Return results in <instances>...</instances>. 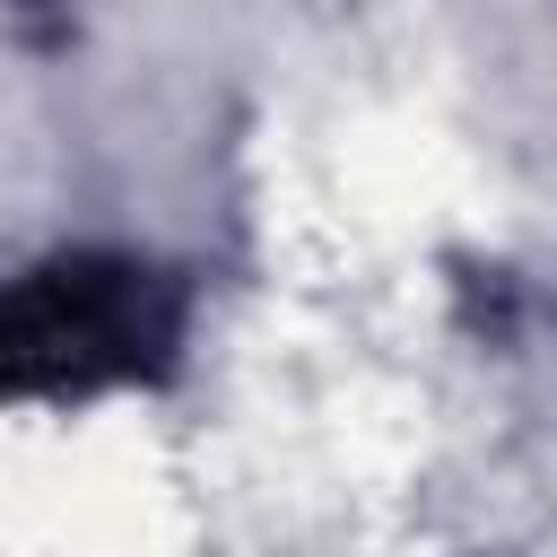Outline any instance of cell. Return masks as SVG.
I'll list each match as a JSON object with an SVG mask.
<instances>
[{
	"mask_svg": "<svg viewBox=\"0 0 557 557\" xmlns=\"http://www.w3.org/2000/svg\"><path fill=\"white\" fill-rule=\"evenodd\" d=\"M165 339L139 261H52L0 287V392H78Z\"/></svg>",
	"mask_w": 557,
	"mask_h": 557,
	"instance_id": "1",
	"label": "cell"
}]
</instances>
